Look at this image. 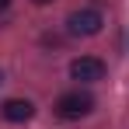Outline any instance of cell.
<instances>
[{
    "instance_id": "cell-3",
    "label": "cell",
    "mask_w": 129,
    "mask_h": 129,
    "mask_svg": "<svg viewBox=\"0 0 129 129\" xmlns=\"http://www.w3.org/2000/svg\"><path fill=\"white\" fill-rule=\"evenodd\" d=\"M70 77H73V80H84V84L101 80V77H105V63H101L98 56H80V59L70 63Z\"/></svg>"
},
{
    "instance_id": "cell-2",
    "label": "cell",
    "mask_w": 129,
    "mask_h": 129,
    "mask_svg": "<svg viewBox=\"0 0 129 129\" xmlns=\"http://www.w3.org/2000/svg\"><path fill=\"white\" fill-rule=\"evenodd\" d=\"M101 14L94 11V7H84V11H73L70 18H66V28H70V35H98L101 31Z\"/></svg>"
},
{
    "instance_id": "cell-4",
    "label": "cell",
    "mask_w": 129,
    "mask_h": 129,
    "mask_svg": "<svg viewBox=\"0 0 129 129\" xmlns=\"http://www.w3.org/2000/svg\"><path fill=\"white\" fill-rule=\"evenodd\" d=\"M0 115H4L7 122H28V119L35 115V105L24 101V98H11V101L0 105Z\"/></svg>"
},
{
    "instance_id": "cell-1",
    "label": "cell",
    "mask_w": 129,
    "mask_h": 129,
    "mask_svg": "<svg viewBox=\"0 0 129 129\" xmlns=\"http://www.w3.org/2000/svg\"><path fill=\"white\" fill-rule=\"evenodd\" d=\"M56 115L59 119H84L87 112L94 108V98L87 94V91H66V94H59L56 98Z\"/></svg>"
},
{
    "instance_id": "cell-5",
    "label": "cell",
    "mask_w": 129,
    "mask_h": 129,
    "mask_svg": "<svg viewBox=\"0 0 129 129\" xmlns=\"http://www.w3.org/2000/svg\"><path fill=\"white\" fill-rule=\"evenodd\" d=\"M31 4H39V7H45V4H52V0H31Z\"/></svg>"
}]
</instances>
